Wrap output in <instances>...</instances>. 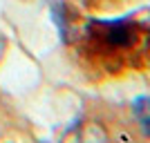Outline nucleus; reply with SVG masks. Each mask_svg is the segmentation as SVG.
Masks as SVG:
<instances>
[{
	"label": "nucleus",
	"instance_id": "1",
	"mask_svg": "<svg viewBox=\"0 0 150 143\" xmlns=\"http://www.w3.org/2000/svg\"><path fill=\"white\" fill-rule=\"evenodd\" d=\"M96 23L103 27V31H101L103 43L112 49H130L137 40V29L130 20L119 18V20H96Z\"/></svg>",
	"mask_w": 150,
	"mask_h": 143
},
{
	"label": "nucleus",
	"instance_id": "2",
	"mask_svg": "<svg viewBox=\"0 0 150 143\" xmlns=\"http://www.w3.org/2000/svg\"><path fill=\"white\" fill-rule=\"evenodd\" d=\"M132 112L137 118L139 128L146 137H150V96H139L132 101Z\"/></svg>",
	"mask_w": 150,
	"mask_h": 143
},
{
	"label": "nucleus",
	"instance_id": "3",
	"mask_svg": "<svg viewBox=\"0 0 150 143\" xmlns=\"http://www.w3.org/2000/svg\"><path fill=\"white\" fill-rule=\"evenodd\" d=\"M2 49H5V43H2V38H0V56H2Z\"/></svg>",
	"mask_w": 150,
	"mask_h": 143
}]
</instances>
